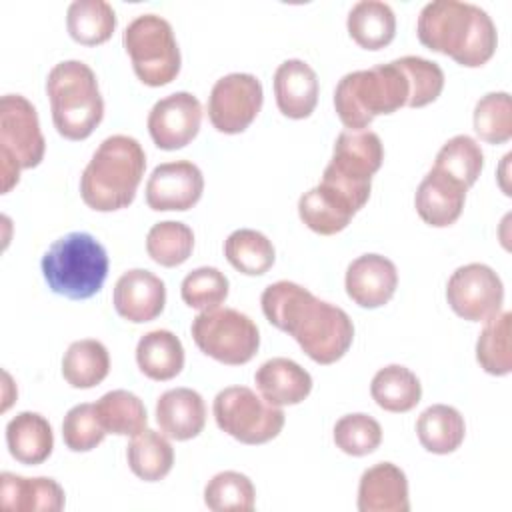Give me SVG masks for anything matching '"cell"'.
Instances as JSON below:
<instances>
[{
	"label": "cell",
	"mask_w": 512,
	"mask_h": 512,
	"mask_svg": "<svg viewBox=\"0 0 512 512\" xmlns=\"http://www.w3.org/2000/svg\"><path fill=\"white\" fill-rule=\"evenodd\" d=\"M274 96L284 116L308 118L318 102V76L312 66L298 58L284 60L274 72Z\"/></svg>",
	"instance_id": "cell-20"
},
{
	"label": "cell",
	"mask_w": 512,
	"mask_h": 512,
	"mask_svg": "<svg viewBox=\"0 0 512 512\" xmlns=\"http://www.w3.org/2000/svg\"><path fill=\"white\" fill-rule=\"evenodd\" d=\"M394 64L404 72L410 86L406 106L420 108L434 102L440 96L444 88V72L436 62L426 60L422 56H402L394 60Z\"/></svg>",
	"instance_id": "cell-40"
},
{
	"label": "cell",
	"mask_w": 512,
	"mask_h": 512,
	"mask_svg": "<svg viewBox=\"0 0 512 512\" xmlns=\"http://www.w3.org/2000/svg\"><path fill=\"white\" fill-rule=\"evenodd\" d=\"M180 294L190 308L212 310L226 300L228 278L218 268L200 266L186 274L180 286Z\"/></svg>",
	"instance_id": "cell-42"
},
{
	"label": "cell",
	"mask_w": 512,
	"mask_h": 512,
	"mask_svg": "<svg viewBox=\"0 0 512 512\" xmlns=\"http://www.w3.org/2000/svg\"><path fill=\"white\" fill-rule=\"evenodd\" d=\"M196 346L210 358L240 366L254 358L260 346L256 324L234 308L202 310L190 326Z\"/></svg>",
	"instance_id": "cell-10"
},
{
	"label": "cell",
	"mask_w": 512,
	"mask_h": 512,
	"mask_svg": "<svg viewBox=\"0 0 512 512\" xmlns=\"http://www.w3.org/2000/svg\"><path fill=\"white\" fill-rule=\"evenodd\" d=\"M482 166H484V154L480 144L466 134H458L438 150L436 162L432 168L454 178L464 188H470L480 176Z\"/></svg>",
	"instance_id": "cell-35"
},
{
	"label": "cell",
	"mask_w": 512,
	"mask_h": 512,
	"mask_svg": "<svg viewBox=\"0 0 512 512\" xmlns=\"http://www.w3.org/2000/svg\"><path fill=\"white\" fill-rule=\"evenodd\" d=\"M466 190L468 188H464L454 178L432 168L416 188V212L426 224L434 228L450 226L462 214Z\"/></svg>",
	"instance_id": "cell-18"
},
{
	"label": "cell",
	"mask_w": 512,
	"mask_h": 512,
	"mask_svg": "<svg viewBox=\"0 0 512 512\" xmlns=\"http://www.w3.org/2000/svg\"><path fill=\"white\" fill-rule=\"evenodd\" d=\"M346 294L362 308L384 306L396 292L398 270L382 254H362L346 270Z\"/></svg>",
	"instance_id": "cell-16"
},
{
	"label": "cell",
	"mask_w": 512,
	"mask_h": 512,
	"mask_svg": "<svg viewBox=\"0 0 512 512\" xmlns=\"http://www.w3.org/2000/svg\"><path fill=\"white\" fill-rule=\"evenodd\" d=\"M40 266L54 294L86 300L100 292L108 276V254L92 234L70 232L46 250Z\"/></svg>",
	"instance_id": "cell-6"
},
{
	"label": "cell",
	"mask_w": 512,
	"mask_h": 512,
	"mask_svg": "<svg viewBox=\"0 0 512 512\" xmlns=\"http://www.w3.org/2000/svg\"><path fill=\"white\" fill-rule=\"evenodd\" d=\"M510 318V312H498L486 320V326L478 336L476 360L488 374L504 376L512 370Z\"/></svg>",
	"instance_id": "cell-37"
},
{
	"label": "cell",
	"mask_w": 512,
	"mask_h": 512,
	"mask_svg": "<svg viewBox=\"0 0 512 512\" xmlns=\"http://www.w3.org/2000/svg\"><path fill=\"white\" fill-rule=\"evenodd\" d=\"M418 40L458 64L476 68L486 64L498 44L496 26L486 10L472 2H428L416 22Z\"/></svg>",
	"instance_id": "cell-2"
},
{
	"label": "cell",
	"mask_w": 512,
	"mask_h": 512,
	"mask_svg": "<svg viewBox=\"0 0 512 512\" xmlns=\"http://www.w3.org/2000/svg\"><path fill=\"white\" fill-rule=\"evenodd\" d=\"M66 26L76 42L96 46L112 36L116 12L106 0H74L66 12Z\"/></svg>",
	"instance_id": "cell-32"
},
{
	"label": "cell",
	"mask_w": 512,
	"mask_h": 512,
	"mask_svg": "<svg viewBox=\"0 0 512 512\" xmlns=\"http://www.w3.org/2000/svg\"><path fill=\"white\" fill-rule=\"evenodd\" d=\"M256 490L246 474L226 470L208 480L204 502L214 512H250L254 508Z\"/></svg>",
	"instance_id": "cell-38"
},
{
	"label": "cell",
	"mask_w": 512,
	"mask_h": 512,
	"mask_svg": "<svg viewBox=\"0 0 512 512\" xmlns=\"http://www.w3.org/2000/svg\"><path fill=\"white\" fill-rule=\"evenodd\" d=\"M474 130L488 144L512 138V100L508 92H488L474 106Z\"/></svg>",
	"instance_id": "cell-39"
},
{
	"label": "cell",
	"mask_w": 512,
	"mask_h": 512,
	"mask_svg": "<svg viewBox=\"0 0 512 512\" xmlns=\"http://www.w3.org/2000/svg\"><path fill=\"white\" fill-rule=\"evenodd\" d=\"M110 370V356L100 340L84 338L68 346L62 358V376L74 388L100 384Z\"/></svg>",
	"instance_id": "cell-30"
},
{
	"label": "cell",
	"mask_w": 512,
	"mask_h": 512,
	"mask_svg": "<svg viewBox=\"0 0 512 512\" xmlns=\"http://www.w3.org/2000/svg\"><path fill=\"white\" fill-rule=\"evenodd\" d=\"M164 282L144 268L124 272L114 286V308L128 322H150L164 310Z\"/></svg>",
	"instance_id": "cell-17"
},
{
	"label": "cell",
	"mask_w": 512,
	"mask_h": 512,
	"mask_svg": "<svg viewBox=\"0 0 512 512\" xmlns=\"http://www.w3.org/2000/svg\"><path fill=\"white\" fill-rule=\"evenodd\" d=\"M370 394L374 402L388 412H408L420 402L422 384L410 368L390 364L374 374Z\"/></svg>",
	"instance_id": "cell-29"
},
{
	"label": "cell",
	"mask_w": 512,
	"mask_h": 512,
	"mask_svg": "<svg viewBox=\"0 0 512 512\" xmlns=\"http://www.w3.org/2000/svg\"><path fill=\"white\" fill-rule=\"evenodd\" d=\"M126 458L130 470L138 478L146 482H156L172 470L174 450L166 434L144 428L130 440L126 448Z\"/></svg>",
	"instance_id": "cell-31"
},
{
	"label": "cell",
	"mask_w": 512,
	"mask_h": 512,
	"mask_svg": "<svg viewBox=\"0 0 512 512\" xmlns=\"http://www.w3.org/2000/svg\"><path fill=\"white\" fill-rule=\"evenodd\" d=\"M194 248L192 228L178 220H164L154 224L146 236L148 256L160 266H180L188 260Z\"/></svg>",
	"instance_id": "cell-36"
},
{
	"label": "cell",
	"mask_w": 512,
	"mask_h": 512,
	"mask_svg": "<svg viewBox=\"0 0 512 512\" xmlns=\"http://www.w3.org/2000/svg\"><path fill=\"white\" fill-rule=\"evenodd\" d=\"M416 434L420 444L432 454L454 452L466 434L462 414L446 404L428 406L416 422Z\"/></svg>",
	"instance_id": "cell-28"
},
{
	"label": "cell",
	"mask_w": 512,
	"mask_h": 512,
	"mask_svg": "<svg viewBox=\"0 0 512 512\" xmlns=\"http://www.w3.org/2000/svg\"><path fill=\"white\" fill-rule=\"evenodd\" d=\"M204 190V176L190 160L158 164L146 182V204L152 210H188Z\"/></svg>",
	"instance_id": "cell-15"
},
{
	"label": "cell",
	"mask_w": 512,
	"mask_h": 512,
	"mask_svg": "<svg viewBox=\"0 0 512 512\" xmlns=\"http://www.w3.org/2000/svg\"><path fill=\"white\" fill-rule=\"evenodd\" d=\"M260 304L266 320L290 334L318 364L340 360L354 340L350 316L296 282L280 280L266 286Z\"/></svg>",
	"instance_id": "cell-1"
},
{
	"label": "cell",
	"mask_w": 512,
	"mask_h": 512,
	"mask_svg": "<svg viewBox=\"0 0 512 512\" xmlns=\"http://www.w3.org/2000/svg\"><path fill=\"white\" fill-rule=\"evenodd\" d=\"M360 512H408V480L392 462H378L364 470L358 484Z\"/></svg>",
	"instance_id": "cell-19"
},
{
	"label": "cell",
	"mask_w": 512,
	"mask_h": 512,
	"mask_svg": "<svg viewBox=\"0 0 512 512\" xmlns=\"http://www.w3.org/2000/svg\"><path fill=\"white\" fill-rule=\"evenodd\" d=\"M44 136L36 108L22 94H4L0 100V176L6 194L20 178L22 168H34L44 158Z\"/></svg>",
	"instance_id": "cell-8"
},
{
	"label": "cell",
	"mask_w": 512,
	"mask_h": 512,
	"mask_svg": "<svg viewBox=\"0 0 512 512\" xmlns=\"http://www.w3.org/2000/svg\"><path fill=\"white\" fill-rule=\"evenodd\" d=\"M264 92L254 74L232 72L216 80L208 98V118L218 132H244L262 108Z\"/></svg>",
	"instance_id": "cell-12"
},
{
	"label": "cell",
	"mask_w": 512,
	"mask_h": 512,
	"mask_svg": "<svg viewBox=\"0 0 512 512\" xmlns=\"http://www.w3.org/2000/svg\"><path fill=\"white\" fill-rule=\"evenodd\" d=\"M446 300L460 318L486 322L502 310L504 286L490 266L472 262L452 272L446 284Z\"/></svg>",
	"instance_id": "cell-13"
},
{
	"label": "cell",
	"mask_w": 512,
	"mask_h": 512,
	"mask_svg": "<svg viewBox=\"0 0 512 512\" xmlns=\"http://www.w3.org/2000/svg\"><path fill=\"white\" fill-rule=\"evenodd\" d=\"M348 34L366 50H380L396 34V16L386 2L360 0L348 12Z\"/></svg>",
	"instance_id": "cell-27"
},
{
	"label": "cell",
	"mask_w": 512,
	"mask_h": 512,
	"mask_svg": "<svg viewBox=\"0 0 512 512\" xmlns=\"http://www.w3.org/2000/svg\"><path fill=\"white\" fill-rule=\"evenodd\" d=\"M262 398L274 406L302 402L312 390V376L290 358H270L254 374Z\"/></svg>",
	"instance_id": "cell-22"
},
{
	"label": "cell",
	"mask_w": 512,
	"mask_h": 512,
	"mask_svg": "<svg viewBox=\"0 0 512 512\" xmlns=\"http://www.w3.org/2000/svg\"><path fill=\"white\" fill-rule=\"evenodd\" d=\"M334 442L350 456H366L380 446L382 428L368 414H346L334 426Z\"/></svg>",
	"instance_id": "cell-41"
},
{
	"label": "cell",
	"mask_w": 512,
	"mask_h": 512,
	"mask_svg": "<svg viewBox=\"0 0 512 512\" xmlns=\"http://www.w3.org/2000/svg\"><path fill=\"white\" fill-rule=\"evenodd\" d=\"M138 368L152 380H170L184 368V348L170 330H150L136 346Z\"/></svg>",
	"instance_id": "cell-26"
},
{
	"label": "cell",
	"mask_w": 512,
	"mask_h": 512,
	"mask_svg": "<svg viewBox=\"0 0 512 512\" xmlns=\"http://www.w3.org/2000/svg\"><path fill=\"white\" fill-rule=\"evenodd\" d=\"M124 48L136 76L148 86H164L180 72V48L170 22L158 14H140L124 30Z\"/></svg>",
	"instance_id": "cell-9"
},
{
	"label": "cell",
	"mask_w": 512,
	"mask_h": 512,
	"mask_svg": "<svg viewBox=\"0 0 512 512\" xmlns=\"http://www.w3.org/2000/svg\"><path fill=\"white\" fill-rule=\"evenodd\" d=\"M146 154L140 142L114 134L100 142L80 178V196L98 212H112L132 204L144 176Z\"/></svg>",
	"instance_id": "cell-3"
},
{
	"label": "cell",
	"mask_w": 512,
	"mask_h": 512,
	"mask_svg": "<svg viewBox=\"0 0 512 512\" xmlns=\"http://www.w3.org/2000/svg\"><path fill=\"white\" fill-rule=\"evenodd\" d=\"M52 122L60 136L84 140L104 116V100L92 68L80 60L56 64L46 80Z\"/></svg>",
	"instance_id": "cell-5"
},
{
	"label": "cell",
	"mask_w": 512,
	"mask_h": 512,
	"mask_svg": "<svg viewBox=\"0 0 512 512\" xmlns=\"http://www.w3.org/2000/svg\"><path fill=\"white\" fill-rule=\"evenodd\" d=\"M358 208L338 190L318 184L304 192L298 200L300 220L314 232L330 236L344 230Z\"/></svg>",
	"instance_id": "cell-24"
},
{
	"label": "cell",
	"mask_w": 512,
	"mask_h": 512,
	"mask_svg": "<svg viewBox=\"0 0 512 512\" xmlns=\"http://www.w3.org/2000/svg\"><path fill=\"white\" fill-rule=\"evenodd\" d=\"M202 122V104L190 92L160 98L148 114V132L162 150H176L194 140Z\"/></svg>",
	"instance_id": "cell-14"
},
{
	"label": "cell",
	"mask_w": 512,
	"mask_h": 512,
	"mask_svg": "<svg viewBox=\"0 0 512 512\" xmlns=\"http://www.w3.org/2000/svg\"><path fill=\"white\" fill-rule=\"evenodd\" d=\"M6 444L20 464H42L54 448L52 426L38 412H20L6 424Z\"/></svg>",
	"instance_id": "cell-25"
},
{
	"label": "cell",
	"mask_w": 512,
	"mask_h": 512,
	"mask_svg": "<svg viewBox=\"0 0 512 512\" xmlns=\"http://www.w3.org/2000/svg\"><path fill=\"white\" fill-rule=\"evenodd\" d=\"M104 436L106 430L96 416L94 404H76L66 412L62 422V438L72 452H88L96 448Z\"/></svg>",
	"instance_id": "cell-43"
},
{
	"label": "cell",
	"mask_w": 512,
	"mask_h": 512,
	"mask_svg": "<svg viewBox=\"0 0 512 512\" xmlns=\"http://www.w3.org/2000/svg\"><path fill=\"white\" fill-rule=\"evenodd\" d=\"M212 412L222 432L242 444H264L276 438L284 426L280 406L266 402L246 386H228L214 398Z\"/></svg>",
	"instance_id": "cell-11"
},
{
	"label": "cell",
	"mask_w": 512,
	"mask_h": 512,
	"mask_svg": "<svg viewBox=\"0 0 512 512\" xmlns=\"http://www.w3.org/2000/svg\"><path fill=\"white\" fill-rule=\"evenodd\" d=\"M408 96V80L392 60L342 76L334 90V108L346 128L366 130L378 114L406 106Z\"/></svg>",
	"instance_id": "cell-4"
},
{
	"label": "cell",
	"mask_w": 512,
	"mask_h": 512,
	"mask_svg": "<svg viewBox=\"0 0 512 512\" xmlns=\"http://www.w3.org/2000/svg\"><path fill=\"white\" fill-rule=\"evenodd\" d=\"M0 506L12 512H60L64 508V490L52 478H24L2 472Z\"/></svg>",
	"instance_id": "cell-21"
},
{
	"label": "cell",
	"mask_w": 512,
	"mask_h": 512,
	"mask_svg": "<svg viewBox=\"0 0 512 512\" xmlns=\"http://www.w3.org/2000/svg\"><path fill=\"white\" fill-rule=\"evenodd\" d=\"M382 160L384 148L376 132L342 130L320 182L344 194L360 210L370 198V182Z\"/></svg>",
	"instance_id": "cell-7"
},
{
	"label": "cell",
	"mask_w": 512,
	"mask_h": 512,
	"mask_svg": "<svg viewBox=\"0 0 512 512\" xmlns=\"http://www.w3.org/2000/svg\"><path fill=\"white\" fill-rule=\"evenodd\" d=\"M226 260L242 274L260 276L274 264V246L258 230L240 228L234 230L224 242Z\"/></svg>",
	"instance_id": "cell-34"
},
{
	"label": "cell",
	"mask_w": 512,
	"mask_h": 512,
	"mask_svg": "<svg viewBox=\"0 0 512 512\" xmlns=\"http://www.w3.org/2000/svg\"><path fill=\"white\" fill-rule=\"evenodd\" d=\"M156 422L160 430L174 440L198 436L206 424L202 396L192 388L166 390L156 402Z\"/></svg>",
	"instance_id": "cell-23"
},
{
	"label": "cell",
	"mask_w": 512,
	"mask_h": 512,
	"mask_svg": "<svg viewBox=\"0 0 512 512\" xmlns=\"http://www.w3.org/2000/svg\"><path fill=\"white\" fill-rule=\"evenodd\" d=\"M96 416L106 434L136 436L146 428L148 416L144 402L128 390L106 392L96 404Z\"/></svg>",
	"instance_id": "cell-33"
}]
</instances>
